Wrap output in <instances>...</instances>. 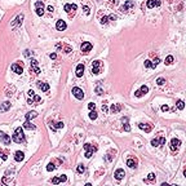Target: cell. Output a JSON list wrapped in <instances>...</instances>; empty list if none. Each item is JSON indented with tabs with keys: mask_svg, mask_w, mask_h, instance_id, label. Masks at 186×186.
I'll return each instance as SVG.
<instances>
[{
	"mask_svg": "<svg viewBox=\"0 0 186 186\" xmlns=\"http://www.w3.org/2000/svg\"><path fill=\"white\" fill-rule=\"evenodd\" d=\"M30 72H32L34 75H39L41 72L40 67H39V62L36 60H31V63H30Z\"/></svg>",
	"mask_w": 186,
	"mask_h": 186,
	"instance_id": "obj_8",
	"label": "cell"
},
{
	"mask_svg": "<svg viewBox=\"0 0 186 186\" xmlns=\"http://www.w3.org/2000/svg\"><path fill=\"white\" fill-rule=\"evenodd\" d=\"M76 171H78V173H83V172L85 171V167H84L83 164H79V165H78V169H76Z\"/></svg>",
	"mask_w": 186,
	"mask_h": 186,
	"instance_id": "obj_42",
	"label": "cell"
},
{
	"mask_svg": "<svg viewBox=\"0 0 186 186\" xmlns=\"http://www.w3.org/2000/svg\"><path fill=\"white\" fill-rule=\"evenodd\" d=\"M9 109H11V104H9L8 101L0 104V111H2V113H5V111H8Z\"/></svg>",
	"mask_w": 186,
	"mask_h": 186,
	"instance_id": "obj_26",
	"label": "cell"
},
{
	"mask_svg": "<svg viewBox=\"0 0 186 186\" xmlns=\"http://www.w3.org/2000/svg\"><path fill=\"white\" fill-rule=\"evenodd\" d=\"M83 74H84V65H83V63H79V65L76 66L75 75H76L78 78H81V76H83Z\"/></svg>",
	"mask_w": 186,
	"mask_h": 186,
	"instance_id": "obj_24",
	"label": "cell"
},
{
	"mask_svg": "<svg viewBox=\"0 0 186 186\" xmlns=\"http://www.w3.org/2000/svg\"><path fill=\"white\" fill-rule=\"evenodd\" d=\"M164 83H165V79H164V78H158V79H156V84H158V85H163Z\"/></svg>",
	"mask_w": 186,
	"mask_h": 186,
	"instance_id": "obj_41",
	"label": "cell"
},
{
	"mask_svg": "<svg viewBox=\"0 0 186 186\" xmlns=\"http://www.w3.org/2000/svg\"><path fill=\"white\" fill-rule=\"evenodd\" d=\"M13 141L17 142V143H23V142L26 141V138H25V133H23V129H22L21 127L16 128L14 134H13Z\"/></svg>",
	"mask_w": 186,
	"mask_h": 186,
	"instance_id": "obj_2",
	"label": "cell"
},
{
	"mask_svg": "<svg viewBox=\"0 0 186 186\" xmlns=\"http://www.w3.org/2000/svg\"><path fill=\"white\" fill-rule=\"evenodd\" d=\"M101 25H107L109 23V17H106V16H104L102 18H101Z\"/></svg>",
	"mask_w": 186,
	"mask_h": 186,
	"instance_id": "obj_40",
	"label": "cell"
},
{
	"mask_svg": "<svg viewBox=\"0 0 186 186\" xmlns=\"http://www.w3.org/2000/svg\"><path fill=\"white\" fill-rule=\"evenodd\" d=\"M115 154H116V150H110L109 153H107V155H106V162H111L113 160V158L115 156Z\"/></svg>",
	"mask_w": 186,
	"mask_h": 186,
	"instance_id": "obj_31",
	"label": "cell"
},
{
	"mask_svg": "<svg viewBox=\"0 0 186 186\" xmlns=\"http://www.w3.org/2000/svg\"><path fill=\"white\" fill-rule=\"evenodd\" d=\"M35 11H36V14L39 17H41L44 14V4H43V2H36L35 3Z\"/></svg>",
	"mask_w": 186,
	"mask_h": 186,
	"instance_id": "obj_13",
	"label": "cell"
},
{
	"mask_svg": "<svg viewBox=\"0 0 186 186\" xmlns=\"http://www.w3.org/2000/svg\"><path fill=\"white\" fill-rule=\"evenodd\" d=\"M138 128L145 131L146 133H150L153 131V124H149V123H140L138 124Z\"/></svg>",
	"mask_w": 186,
	"mask_h": 186,
	"instance_id": "obj_16",
	"label": "cell"
},
{
	"mask_svg": "<svg viewBox=\"0 0 186 186\" xmlns=\"http://www.w3.org/2000/svg\"><path fill=\"white\" fill-rule=\"evenodd\" d=\"M56 168H57V165H56L53 162H50V163L47 165V171H49V172H50V171H54Z\"/></svg>",
	"mask_w": 186,
	"mask_h": 186,
	"instance_id": "obj_35",
	"label": "cell"
},
{
	"mask_svg": "<svg viewBox=\"0 0 186 186\" xmlns=\"http://www.w3.org/2000/svg\"><path fill=\"white\" fill-rule=\"evenodd\" d=\"M23 128H26V129H35L36 127H35L34 124H31V123H30V120H26V122H25V124H23Z\"/></svg>",
	"mask_w": 186,
	"mask_h": 186,
	"instance_id": "obj_33",
	"label": "cell"
},
{
	"mask_svg": "<svg viewBox=\"0 0 186 186\" xmlns=\"http://www.w3.org/2000/svg\"><path fill=\"white\" fill-rule=\"evenodd\" d=\"M36 116H38V113H36V111H30V113L26 114V120L34 119V118H36Z\"/></svg>",
	"mask_w": 186,
	"mask_h": 186,
	"instance_id": "obj_32",
	"label": "cell"
},
{
	"mask_svg": "<svg viewBox=\"0 0 186 186\" xmlns=\"http://www.w3.org/2000/svg\"><path fill=\"white\" fill-rule=\"evenodd\" d=\"M83 11H84V13H85L87 16L90 13V9H89V7H87V5H84V7H83Z\"/></svg>",
	"mask_w": 186,
	"mask_h": 186,
	"instance_id": "obj_44",
	"label": "cell"
},
{
	"mask_svg": "<svg viewBox=\"0 0 186 186\" xmlns=\"http://www.w3.org/2000/svg\"><path fill=\"white\" fill-rule=\"evenodd\" d=\"M106 104H107L106 101L102 104V111H104V113H107V111H109V109H107V105H106Z\"/></svg>",
	"mask_w": 186,
	"mask_h": 186,
	"instance_id": "obj_45",
	"label": "cell"
},
{
	"mask_svg": "<svg viewBox=\"0 0 186 186\" xmlns=\"http://www.w3.org/2000/svg\"><path fill=\"white\" fill-rule=\"evenodd\" d=\"M134 3L132 2V0H127V2L119 8V11L122 12V13H128L129 11H132V9H134Z\"/></svg>",
	"mask_w": 186,
	"mask_h": 186,
	"instance_id": "obj_6",
	"label": "cell"
},
{
	"mask_svg": "<svg viewBox=\"0 0 186 186\" xmlns=\"http://www.w3.org/2000/svg\"><path fill=\"white\" fill-rule=\"evenodd\" d=\"M168 110H169V107H168L167 105H163V106H162V111L165 113V111H168Z\"/></svg>",
	"mask_w": 186,
	"mask_h": 186,
	"instance_id": "obj_51",
	"label": "cell"
},
{
	"mask_svg": "<svg viewBox=\"0 0 186 186\" xmlns=\"http://www.w3.org/2000/svg\"><path fill=\"white\" fill-rule=\"evenodd\" d=\"M53 11H54V8H53L52 5H49V7H48V12H50V13H53Z\"/></svg>",
	"mask_w": 186,
	"mask_h": 186,
	"instance_id": "obj_53",
	"label": "cell"
},
{
	"mask_svg": "<svg viewBox=\"0 0 186 186\" xmlns=\"http://www.w3.org/2000/svg\"><path fill=\"white\" fill-rule=\"evenodd\" d=\"M122 123H123L124 131H125V132H129V131H131V127H129V124H128V116H124V118L122 119Z\"/></svg>",
	"mask_w": 186,
	"mask_h": 186,
	"instance_id": "obj_27",
	"label": "cell"
},
{
	"mask_svg": "<svg viewBox=\"0 0 186 186\" xmlns=\"http://www.w3.org/2000/svg\"><path fill=\"white\" fill-rule=\"evenodd\" d=\"M76 9H78V5H76V4H65V7H63V11L69 14L70 18H72V17L75 16Z\"/></svg>",
	"mask_w": 186,
	"mask_h": 186,
	"instance_id": "obj_5",
	"label": "cell"
},
{
	"mask_svg": "<svg viewBox=\"0 0 186 186\" xmlns=\"http://www.w3.org/2000/svg\"><path fill=\"white\" fill-rule=\"evenodd\" d=\"M102 69H104V65L101 61L96 60V61H93L92 62V74H95V75H98L102 72Z\"/></svg>",
	"mask_w": 186,
	"mask_h": 186,
	"instance_id": "obj_4",
	"label": "cell"
},
{
	"mask_svg": "<svg viewBox=\"0 0 186 186\" xmlns=\"http://www.w3.org/2000/svg\"><path fill=\"white\" fill-rule=\"evenodd\" d=\"M23 54H25V57H30V56H32V52L30 53V50H29V49H26V50L23 52Z\"/></svg>",
	"mask_w": 186,
	"mask_h": 186,
	"instance_id": "obj_49",
	"label": "cell"
},
{
	"mask_svg": "<svg viewBox=\"0 0 186 186\" xmlns=\"http://www.w3.org/2000/svg\"><path fill=\"white\" fill-rule=\"evenodd\" d=\"M109 20H110V21H116V20H118V16H116V14H110V16H109Z\"/></svg>",
	"mask_w": 186,
	"mask_h": 186,
	"instance_id": "obj_47",
	"label": "cell"
},
{
	"mask_svg": "<svg viewBox=\"0 0 186 186\" xmlns=\"http://www.w3.org/2000/svg\"><path fill=\"white\" fill-rule=\"evenodd\" d=\"M49 57H50L52 60H56V58H57V54H56V53H50V54H49Z\"/></svg>",
	"mask_w": 186,
	"mask_h": 186,
	"instance_id": "obj_52",
	"label": "cell"
},
{
	"mask_svg": "<svg viewBox=\"0 0 186 186\" xmlns=\"http://www.w3.org/2000/svg\"><path fill=\"white\" fill-rule=\"evenodd\" d=\"M145 67H146V69H151V61L146 60V61H145Z\"/></svg>",
	"mask_w": 186,
	"mask_h": 186,
	"instance_id": "obj_48",
	"label": "cell"
},
{
	"mask_svg": "<svg viewBox=\"0 0 186 186\" xmlns=\"http://www.w3.org/2000/svg\"><path fill=\"white\" fill-rule=\"evenodd\" d=\"M124 176H125V172H124V169H122V168L116 169L115 173H114V177H115L118 181H120L122 178H124Z\"/></svg>",
	"mask_w": 186,
	"mask_h": 186,
	"instance_id": "obj_22",
	"label": "cell"
},
{
	"mask_svg": "<svg viewBox=\"0 0 186 186\" xmlns=\"http://www.w3.org/2000/svg\"><path fill=\"white\" fill-rule=\"evenodd\" d=\"M40 102H41V97L38 96V95H35V92L30 89L27 92V104L29 105H38Z\"/></svg>",
	"mask_w": 186,
	"mask_h": 186,
	"instance_id": "obj_1",
	"label": "cell"
},
{
	"mask_svg": "<svg viewBox=\"0 0 186 186\" xmlns=\"http://www.w3.org/2000/svg\"><path fill=\"white\" fill-rule=\"evenodd\" d=\"M0 141H2L4 145H9L11 143V137L8 134H5L4 132L0 131Z\"/></svg>",
	"mask_w": 186,
	"mask_h": 186,
	"instance_id": "obj_18",
	"label": "cell"
},
{
	"mask_svg": "<svg viewBox=\"0 0 186 186\" xmlns=\"http://www.w3.org/2000/svg\"><path fill=\"white\" fill-rule=\"evenodd\" d=\"M165 65H172L173 63V57L172 56H168L167 58H165V62H164Z\"/></svg>",
	"mask_w": 186,
	"mask_h": 186,
	"instance_id": "obj_39",
	"label": "cell"
},
{
	"mask_svg": "<svg viewBox=\"0 0 186 186\" xmlns=\"http://www.w3.org/2000/svg\"><path fill=\"white\" fill-rule=\"evenodd\" d=\"M11 69H12L13 72H16V74H18V75H21V74L23 72V67H22L21 63H13V65L11 66Z\"/></svg>",
	"mask_w": 186,
	"mask_h": 186,
	"instance_id": "obj_15",
	"label": "cell"
},
{
	"mask_svg": "<svg viewBox=\"0 0 186 186\" xmlns=\"http://www.w3.org/2000/svg\"><path fill=\"white\" fill-rule=\"evenodd\" d=\"M88 109H89V110H95V109H96V104L89 102V104H88Z\"/></svg>",
	"mask_w": 186,
	"mask_h": 186,
	"instance_id": "obj_43",
	"label": "cell"
},
{
	"mask_svg": "<svg viewBox=\"0 0 186 186\" xmlns=\"http://www.w3.org/2000/svg\"><path fill=\"white\" fill-rule=\"evenodd\" d=\"M22 20H23V14H18V16L16 17V20L12 22V26H17V25L22 23Z\"/></svg>",
	"mask_w": 186,
	"mask_h": 186,
	"instance_id": "obj_30",
	"label": "cell"
},
{
	"mask_svg": "<svg viewBox=\"0 0 186 186\" xmlns=\"http://www.w3.org/2000/svg\"><path fill=\"white\" fill-rule=\"evenodd\" d=\"M137 164H138V162L136 158H128L127 159V165L129 168H137Z\"/></svg>",
	"mask_w": 186,
	"mask_h": 186,
	"instance_id": "obj_23",
	"label": "cell"
},
{
	"mask_svg": "<svg viewBox=\"0 0 186 186\" xmlns=\"http://www.w3.org/2000/svg\"><path fill=\"white\" fill-rule=\"evenodd\" d=\"M118 0H111V5H118Z\"/></svg>",
	"mask_w": 186,
	"mask_h": 186,
	"instance_id": "obj_54",
	"label": "cell"
},
{
	"mask_svg": "<svg viewBox=\"0 0 186 186\" xmlns=\"http://www.w3.org/2000/svg\"><path fill=\"white\" fill-rule=\"evenodd\" d=\"M0 158H2L3 160H7V159H8V156H7V154H5L4 151H0Z\"/></svg>",
	"mask_w": 186,
	"mask_h": 186,
	"instance_id": "obj_46",
	"label": "cell"
},
{
	"mask_svg": "<svg viewBox=\"0 0 186 186\" xmlns=\"http://www.w3.org/2000/svg\"><path fill=\"white\" fill-rule=\"evenodd\" d=\"M180 146H181V140H178V138H172V140H171V145H169V147H171V151H172L173 154L178 153Z\"/></svg>",
	"mask_w": 186,
	"mask_h": 186,
	"instance_id": "obj_7",
	"label": "cell"
},
{
	"mask_svg": "<svg viewBox=\"0 0 186 186\" xmlns=\"http://www.w3.org/2000/svg\"><path fill=\"white\" fill-rule=\"evenodd\" d=\"M155 180V173H149L147 178H146V182H153Z\"/></svg>",
	"mask_w": 186,
	"mask_h": 186,
	"instance_id": "obj_38",
	"label": "cell"
},
{
	"mask_svg": "<svg viewBox=\"0 0 186 186\" xmlns=\"http://www.w3.org/2000/svg\"><path fill=\"white\" fill-rule=\"evenodd\" d=\"M84 150H85V158H90L93 155V153H96L97 151V145H92V143H84Z\"/></svg>",
	"mask_w": 186,
	"mask_h": 186,
	"instance_id": "obj_3",
	"label": "cell"
},
{
	"mask_svg": "<svg viewBox=\"0 0 186 186\" xmlns=\"http://www.w3.org/2000/svg\"><path fill=\"white\" fill-rule=\"evenodd\" d=\"M14 159H16V162H22L25 159V154L22 151H16L14 153Z\"/></svg>",
	"mask_w": 186,
	"mask_h": 186,
	"instance_id": "obj_28",
	"label": "cell"
},
{
	"mask_svg": "<svg viewBox=\"0 0 186 186\" xmlns=\"http://www.w3.org/2000/svg\"><path fill=\"white\" fill-rule=\"evenodd\" d=\"M58 48H62V50H63V53H70V52H72V48L70 47V45H66V44H58L57 45Z\"/></svg>",
	"mask_w": 186,
	"mask_h": 186,
	"instance_id": "obj_29",
	"label": "cell"
},
{
	"mask_svg": "<svg viewBox=\"0 0 186 186\" xmlns=\"http://www.w3.org/2000/svg\"><path fill=\"white\" fill-rule=\"evenodd\" d=\"M162 4V0H147V3H146V7L149 9L151 8H155V7H159Z\"/></svg>",
	"mask_w": 186,
	"mask_h": 186,
	"instance_id": "obj_17",
	"label": "cell"
},
{
	"mask_svg": "<svg viewBox=\"0 0 186 186\" xmlns=\"http://www.w3.org/2000/svg\"><path fill=\"white\" fill-rule=\"evenodd\" d=\"M38 88L41 90V92H48L49 90V84L48 83H44V81H38L36 83Z\"/></svg>",
	"mask_w": 186,
	"mask_h": 186,
	"instance_id": "obj_21",
	"label": "cell"
},
{
	"mask_svg": "<svg viewBox=\"0 0 186 186\" xmlns=\"http://www.w3.org/2000/svg\"><path fill=\"white\" fill-rule=\"evenodd\" d=\"M159 62H160V60H159L158 57H155V58H154V61L151 62V69H155V67L159 65Z\"/></svg>",
	"mask_w": 186,
	"mask_h": 186,
	"instance_id": "obj_36",
	"label": "cell"
},
{
	"mask_svg": "<svg viewBox=\"0 0 186 186\" xmlns=\"http://www.w3.org/2000/svg\"><path fill=\"white\" fill-rule=\"evenodd\" d=\"M177 107H178V110H183V107H185V102H183L182 100H178V101H177Z\"/></svg>",
	"mask_w": 186,
	"mask_h": 186,
	"instance_id": "obj_37",
	"label": "cell"
},
{
	"mask_svg": "<svg viewBox=\"0 0 186 186\" xmlns=\"http://www.w3.org/2000/svg\"><path fill=\"white\" fill-rule=\"evenodd\" d=\"M89 119H90V120H96V119H97V113H96L95 110H90V113H89Z\"/></svg>",
	"mask_w": 186,
	"mask_h": 186,
	"instance_id": "obj_34",
	"label": "cell"
},
{
	"mask_svg": "<svg viewBox=\"0 0 186 186\" xmlns=\"http://www.w3.org/2000/svg\"><path fill=\"white\" fill-rule=\"evenodd\" d=\"M66 27H67V25H66V22H65L63 20H58V21H57L56 29H57L58 31H63V30H66Z\"/></svg>",
	"mask_w": 186,
	"mask_h": 186,
	"instance_id": "obj_20",
	"label": "cell"
},
{
	"mask_svg": "<svg viewBox=\"0 0 186 186\" xmlns=\"http://www.w3.org/2000/svg\"><path fill=\"white\" fill-rule=\"evenodd\" d=\"M66 180H67L66 174H61V176H58V177L52 178V183H53V185H58L60 182H65Z\"/></svg>",
	"mask_w": 186,
	"mask_h": 186,
	"instance_id": "obj_19",
	"label": "cell"
},
{
	"mask_svg": "<svg viewBox=\"0 0 186 186\" xmlns=\"http://www.w3.org/2000/svg\"><path fill=\"white\" fill-rule=\"evenodd\" d=\"M48 123H49V128H50L53 132H56L57 129H60V128H63V127H65V124H63L62 122L56 123V122H53V120H49Z\"/></svg>",
	"mask_w": 186,
	"mask_h": 186,
	"instance_id": "obj_12",
	"label": "cell"
},
{
	"mask_svg": "<svg viewBox=\"0 0 186 186\" xmlns=\"http://www.w3.org/2000/svg\"><path fill=\"white\" fill-rule=\"evenodd\" d=\"M147 92H149V88H147V85H141V88H140L138 90H136V92H134V96L140 98V97L145 96Z\"/></svg>",
	"mask_w": 186,
	"mask_h": 186,
	"instance_id": "obj_14",
	"label": "cell"
},
{
	"mask_svg": "<svg viewBox=\"0 0 186 186\" xmlns=\"http://www.w3.org/2000/svg\"><path fill=\"white\" fill-rule=\"evenodd\" d=\"M122 109H123V106H122L120 104H114V105L110 107V113H113V114H116V113H119Z\"/></svg>",
	"mask_w": 186,
	"mask_h": 186,
	"instance_id": "obj_25",
	"label": "cell"
},
{
	"mask_svg": "<svg viewBox=\"0 0 186 186\" xmlns=\"http://www.w3.org/2000/svg\"><path fill=\"white\" fill-rule=\"evenodd\" d=\"M164 143H165V138H164L163 136H159V137H156V138H153V140H151V145H153L154 147L162 146V145H164Z\"/></svg>",
	"mask_w": 186,
	"mask_h": 186,
	"instance_id": "obj_10",
	"label": "cell"
},
{
	"mask_svg": "<svg viewBox=\"0 0 186 186\" xmlns=\"http://www.w3.org/2000/svg\"><path fill=\"white\" fill-rule=\"evenodd\" d=\"M71 93L78 98V100H83L84 98V92H83V89H80V88H78V87H74L72 88V90H71Z\"/></svg>",
	"mask_w": 186,
	"mask_h": 186,
	"instance_id": "obj_11",
	"label": "cell"
},
{
	"mask_svg": "<svg viewBox=\"0 0 186 186\" xmlns=\"http://www.w3.org/2000/svg\"><path fill=\"white\" fill-rule=\"evenodd\" d=\"M92 48H93V45H92L89 41H84V43L80 45V50H81L83 54H88V53L92 50Z\"/></svg>",
	"mask_w": 186,
	"mask_h": 186,
	"instance_id": "obj_9",
	"label": "cell"
},
{
	"mask_svg": "<svg viewBox=\"0 0 186 186\" xmlns=\"http://www.w3.org/2000/svg\"><path fill=\"white\" fill-rule=\"evenodd\" d=\"M96 92H97V95H102V93H104V89L100 88V87H97V88H96Z\"/></svg>",
	"mask_w": 186,
	"mask_h": 186,
	"instance_id": "obj_50",
	"label": "cell"
}]
</instances>
